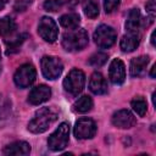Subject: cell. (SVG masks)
Here are the masks:
<instances>
[{
	"mask_svg": "<svg viewBox=\"0 0 156 156\" xmlns=\"http://www.w3.org/2000/svg\"><path fill=\"white\" fill-rule=\"evenodd\" d=\"M107 58H108L107 54L99 51V52L93 54V55L89 57V63H90L91 66H94V67H101V66H104V65L106 63Z\"/></svg>",
	"mask_w": 156,
	"mask_h": 156,
	"instance_id": "obj_24",
	"label": "cell"
},
{
	"mask_svg": "<svg viewBox=\"0 0 156 156\" xmlns=\"http://www.w3.org/2000/svg\"><path fill=\"white\" fill-rule=\"evenodd\" d=\"M121 4V0H104V9L106 13L113 12Z\"/></svg>",
	"mask_w": 156,
	"mask_h": 156,
	"instance_id": "obj_26",
	"label": "cell"
},
{
	"mask_svg": "<svg viewBox=\"0 0 156 156\" xmlns=\"http://www.w3.org/2000/svg\"><path fill=\"white\" fill-rule=\"evenodd\" d=\"M89 89L95 95H102L107 93V82L99 72H94L89 80Z\"/></svg>",
	"mask_w": 156,
	"mask_h": 156,
	"instance_id": "obj_13",
	"label": "cell"
},
{
	"mask_svg": "<svg viewBox=\"0 0 156 156\" xmlns=\"http://www.w3.org/2000/svg\"><path fill=\"white\" fill-rule=\"evenodd\" d=\"M26 37H27V34H20V35L13 37L10 41L6 40V45H7V51H6V54L9 55V54H12L13 51H17L18 48L21 46V44L24 41Z\"/></svg>",
	"mask_w": 156,
	"mask_h": 156,
	"instance_id": "obj_23",
	"label": "cell"
},
{
	"mask_svg": "<svg viewBox=\"0 0 156 156\" xmlns=\"http://www.w3.org/2000/svg\"><path fill=\"white\" fill-rule=\"evenodd\" d=\"M9 1H10V0H0V10H2V9L7 5Z\"/></svg>",
	"mask_w": 156,
	"mask_h": 156,
	"instance_id": "obj_29",
	"label": "cell"
},
{
	"mask_svg": "<svg viewBox=\"0 0 156 156\" xmlns=\"http://www.w3.org/2000/svg\"><path fill=\"white\" fill-rule=\"evenodd\" d=\"M68 139H69V124L62 122L56 128V130L49 136L48 146L51 151H61L67 146Z\"/></svg>",
	"mask_w": 156,
	"mask_h": 156,
	"instance_id": "obj_3",
	"label": "cell"
},
{
	"mask_svg": "<svg viewBox=\"0 0 156 156\" xmlns=\"http://www.w3.org/2000/svg\"><path fill=\"white\" fill-rule=\"evenodd\" d=\"M65 4V0H46L44 2V9L46 11H50V12H55L57 10H60Z\"/></svg>",
	"mask_w": 156,
	"mask_h": 156,
	"instance_id": "obj_25",
	"label": "cell"
},
{
	"mask_svg": "<svg viewBox=\"0 0 156 156\" xmlns=\"http://www.w3.org/2000/svg\"><path fill=\"white\" fill-rule=\"evenodd\" d=\"M82 7L87 17L96 18L99 16V5L95 0H84L82 4Z\"/></svg>",
	"mask_w": 156,
	"mask_h": 156,
	"instance_id": "obj_22",
	"label": "cell"
},
{
	"mask_svg": "<svg viewBox=\"0 0 156 156\" xmlns=\"http://www.w3.org/2000/svg\"><path fill=\"white\" fill-rule=\"evenodd\" d=\"M155 68H156V66L154 65V66H152V68H151V73H150V76H151L152 78L155 77Z\"/></svg>",
	"mask_w": 156,
	"mask_h": 156,
	"instance_id": "obj_30",
	"label": "cell"
},
{
	"mask_svg": "<svg viewBox=\"0 0 156 156\" xmlns=\"http://www.w3.org/2000/svg\"><path fill=\"white\" fill-rule=\"evenodd\" d=\"M149 63V56H139L130 61L129 66V73L132 77H141L146 72V67Z\"/></svg>",
	"mask_w": 156,
	"mask_h": 156,
	"instance_id": "obj_16",
	"label": "cell"
},
{
	"mask_svg": "<svg viewBox=\"0 0 156 156\" xmlns=\"http://www.w3.org/2000/svg\"><path fill=\"white\" fill-rule=\"evenodd\" d=\"M155 10H156L155 0H149V2L146 4V11L149 12V15H151V16H155Z\"/></svg>",
	"mask_w": 156,
	"mask_h": 156,
	"instance_id": "obj_28",
	"label": "cell"
},
{
	"mask_svg": "<svg viewBox=\"0 0 156 156\" xmlns=\"http://www.w3.org/2000/svg\"><path fill=\"white\" fill-rule=\"evenodd\" d=\"M89 38H88V33L85 29L83 28H73V29H68V32H66L62 35V48L66 51H79L82 49H84L88 45Z\"/></svg>",
	"mask_w": 156,
	"mask_h": 156,
	"instance_id": "obj_2",
	"label": "cell"
},
{
	"mask_svg": "<svg viewBox=\"0 0 156 156\" xmlns=\"http://www.w3.org/2000/svg\"><path fill=\"white\" fill-rule=\"evenodd\" d=\"M37 71L32 63H24L17 68L13 76V82L18 88H28L35 80Z\"/></svg>",
	"mask_w": 156,
	"mask_h": 156,
	"instance_id": "obj_7",
	"label": "cell"
},
{
	"mask_svg": "<svg viewBox=\"0 0 156 156\" xmlns=\"http://www.w3.org/2000/svg\"><path fill=\"white\" fill-rule=\"evenodd\" d=\"M130 106L133 108V111L139 116V117H144L146 111H147V104H146V100L143 98V96H136L130 102Z\"/></svg>",
	"mask_w": 156,
	"mask_h": 156,
	"instance_id": "obj_21",
	"label": "cell"
},
{
	"mask_svg": "<svg viewBox=\"0 0 156 156\" xmlns=\"http://www.w3.org/2000/svg\"><path fill=\"white\" fill-rule=\"evenodd\" d=\"M108 77L110 80L113 84H122L126 79V66L122 60L119 58H113L110 65L108 69Z\"/></svg>",
	"mask_w": 156,
	"mask_h": 156,
	"instance_id": "obj_11",
	"label": "cell"
},
{
	"mask_svg": "<svg viewBox=\"0 0 156 156\" xmlns=\"http://www.w3.org/2000/svg\"><path fill=\"white\" fill-rule=\"evenodd\" d=\"M56 119H57V113L52 108L41 107L35 112L34 117L29 121L28 130L34 134L44 133L56 122Z\"/></svg>",
	"mask_w": 156,
	"mask_h": 156,
	"instance_id": "obj_1",
	"label": "cell"
},
{
	"mask_svg": "<svg viewBox=\"0 0 156 156\" xmlns=\"http://www.w3.org/2000/svg\"><path fill=\"white\" fill-rule=\"evenodd\" d=\"M73 133L77 139H80V140L91 139L96 133V124L91 118H88V117L79 118L76 122Z\"/></svg>",
	"mask_w": 156,
	"mask_h": 156,
	"instance_id": "obj_9",
	"label": "cell"
},
{
	"mask_svg": "<svg viewBox=\"0 0 156 156\" xmlns=\"http://www.w3.org/2000/svg\"><path fill=\"white\" fill-rule=\"evenodd\" d=\"M140 43V37L138 32H128L124 34L119 41V48L123 52H132L134 51Z\"/></svg>",
	"mask_w": 156,
	"mask_h": 156,
	"instance_id": "obj_14",
	"label": "cell"
},
{
	"mask_svg": "<svg viewBox=\"0 0 156 156\" xmlns=\"http://www.w3.org/2000/svg\"><path fill=\"white\" fill-rule=\"evenodd\" d=\"M84 85H85V74L83 73V71L78 68L71 69L63 80L65 90L74 96L82 93V90L84 89Z\"/></svg>",
	"mask_w": 156,
	"mask_h": 156,
	"instance_id": "obj_4",
	"label": "cell"
},
{
	"mask_svg": "<svg viewBox=\"0 0 156 156\" xmlns=\"http://www.w3.org/2000/svg\"><path fill=\"white\" fill-rule=\"evenodd\" d=\"M50 96H51V89L45 84H40L30 90L28 95V102L32 105H40L46 100H49Z\"/></svg>",
	"mask_w": 156,
	"mask_h": 156,
	"instance_id": "obj_12",
	"label": "cell"
},
{
	"mask_svg": "<svg viewBox=\"0 0 156 156\" xmlns=\"http://www.w3.org/2000/svg\"><path fill=\"white\" fill-rule=\"evenodd\" d=\"M116 39H117V33L111 26L100 24L94 32L95 44L101 49L111 48L116 43Z\"/></svg>",
	"mask_w": 156,
	"mask_h": 156,
	"instance_id": "obj_5",
	"label": "cell"
},
{
	"mask_svg": "<svg viewBox=\"0 0 156 156\" xmlns=\"http://www.w3.org/2000/svg\"><path fill=\"white\" fill-rule=\"evenodd\" d=\"M0 55H1V52H0Z\"/></svg>",
	"mask_w": 156,
	"mask_h": 156,
	"instance_id": "obj_33",
	"label": "cell"
},
{
	"mask_svg": "<svg viewBox=\"0 0 156 156\" xmlns=\"http://www.w3.org/2000/svg\"><path fill=\"white\" fill-rule=\"evenodd\" d=\"M93 108V99L89 95H83L73 104V111L78 113L89 112Z\"/></svg>",
	"mask_w": 156,
	"mask_h": 156,
	"instance_id": "obj_19",
	"label": "cell"
},
{
	"mask_svg": "<svg viewBox=\"0 0 156 156\" xmlns=\"http://www.w3.org/2000/svg\"><path fill=\"white\" fill-rule=\"evenodd\" d=\"M112 124L117 128L121 129H128L134 127V124L136 123V119L134 117V115L129 111V110H118L112 115Z\"/></svg>",
	"mask_w": 156,
	"mask_h": 156,
	"instance_id": "obj_10",
	"label": "cell"
},
{
	"mask_svg": "<svg viewBox=\"0 0 156 156\" xmlns=\"http://www.w3.org/2000/svg\"><path fill=\"white\" fill-rule=\"evenodd\" d=\"M79 23H80V17L78 13H74V12L66 13V15H62L60 17V24L67 29L77 28L79 26Z\"/></svg>",
	"mask_w": 156,
	"mask_h": 156,
	"instance_id": "obj_20",
	"label": "cell"
},
{
	"mask_svg": "<svg viewBox=\"0 0 156 156\" xmlns=\"http://www.w3.org/2000/svg\"><path fill=\"white\" fill-rule=\"evenodd\" d=\"M154 38H155V32H152V34H151V44L152 45H155V39Z\"/></svg>",
	"mask_w": 156,
	"mask_h": 156,
	"instance_id": "obj_31",
	"label": "cell"
},
{
	"mask_svg": "<svg viewBox=\"0 0 156 156\" xmlns=\"http://www.w3.org/2000/svg\"><path fill=\"white\" fill-rule=\"evenodd\" d=\"M16 22L11 17H2L0 18V35L4 38L11 37L16 32Z\"/></svg>",
	"mask_w": 156,
	"mask_h": 156,
	"instance_id": "obj_18",
	"label": "cell"
},
{
	"mask_svg": "<svg viewBox=\"0 0 156 156\" xmlns=\"http://www.w3.org/2000/svg\"><path fill=\"white\" fill-rule=\"evenodd\" d=\"M29 4H30V1L18 0V1H16V4H15V6H13V9H15L16 11H24Z\"/></svg>",
	"mask_w": 156,
	"mask_h": 156,
	"instance_id": "obj_27",
	"label": "cell"
},
{
	"mask_svg": "<svg viewBox=\"0 0 156 156\" xmlns=\"http://www.w3.org/2000/svg\"><path fill=\"white\" fill-rule=\"evenodd\" d=\"M38 33L41 37V39H44L45 41L54 43L58 35V28L56 22L49 16L41 17L38 24Z\"/></svg>",
	"mask_w": 156,
	"mask_h": 156,
	"instance_id": "obj_8",
	"label": "cell"
},
{
	"mask_svg": "<svg viewBox=\"0 0 156 156\" xmlns=\"http://www.w3.org/2000/svg\"><path fill=\"white\" fill-rule=\"evenodd\" d=\"M41 72L46 79L54 80L58 78L63 71L62 61L56 56H44L41 58Z\"/></svg>",
	"mask_w": 156,
	"mask_h": 156,
	"instance_id": "obj_6",
	"label": "cell"
},
{
	"mask_svg": "<svg viewBox=\"0 0 156 156\" xmlns=\"http://www.w3.org/2000/svg\"><path fill=\"white\" fill-rule=\"evenodd\" d=\"M4 155H13V156H24L28 155L30 152V145L27 141L20 140V141H15L9 144L7 146H5L4 149Z\"/></svg>",
	"mask_w": 156,
	"mask_h": 156,
	"instance_id": "obj_15",
	"label": "cell"
},
{
	"mask_svg": "<svg viewBox=\"0 0 156 156\" xmlns=\"http://www.w3.org/2000/svg\"><path fill=\"white\" fill-rule=\"evenodd\" d=\"M0 72H1V65H0Z\"/></svg>",
	"mask_w": 156,
	"mask_h": 156,
	"instance_id": "obj_32",
	"label": "cell"
},
{
	"mask_svg": "<svg viewBox=\"0 0 156 156\" xmlns=\"http://www.w3.org/2000/svg\"><path fill=\"white\" fill-rule=\"evenodd\" d=\"M143 26V18L139 9H132L126 20V29L128 32H138Z\"/></svg>",
	"mask_w": 156,
	"mask_h": 156,
	"instance_id": "obj_17",
	"label": "cell"
}]
</instances>
